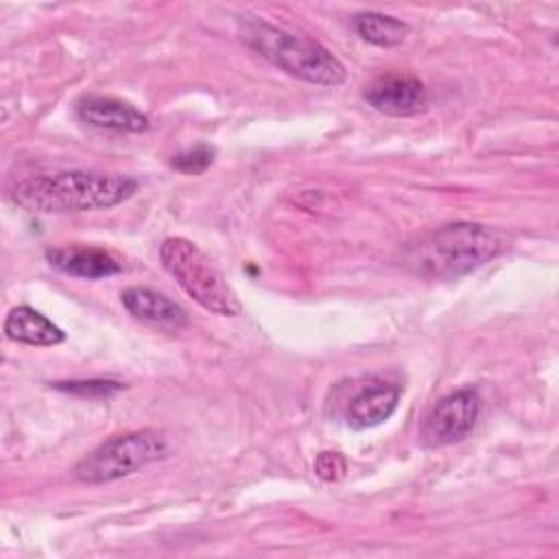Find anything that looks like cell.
<instances>
[{"label": "cell", "instance_id": "6da1fadb", "mask_svg": "<svg viewBox=\"0 0 559 559\" xmlns=\"http://www.w3.org/2000/svg\"><path fill=\"white\" fill-rule=\"evenodd\" d=\"M138 190V181L129 175L98 170H59L20 179L11 197L13 201L37 214H72L107 210L127 201Z\"/></svg>", "mask_w": 559, "mask_h": 559}, {"label": "cell", "instance_id": "7a4b0ae2", "mask_svg": "<svg viewBox=\"0 0 559 559\" xmlns=\"http://www.w3.org/2000/svg\"><path fill=\"white\" fill-rule=\"evenodd\" d=\"M504 249V238L480 223H448L406 249L404 264L426 280H456L491 262Z\"/></svg>", "mask_w": 559, "mask_h": 559}, {"label": "cell", "instance_id": "3957f363", "mask_svg": "<svg viewBox=\"0 0 559 559\" xmlns=\"http://www.w3.org/2000/svg\"><path fill=\"white\" fill-rule=\"evenodd\" d=\"M242 41L290 76L334 87L345 81L343 63L317 39L290 33L262 20L240 22Z\"/></svg>", "mask_w": 559, "mask_h": 559}, {"label": "cell", "instance_id": "277c9868", "mask_svg": "<svg viewBox=\"0 0 559 559\" xmlns=\"http://www.w3.org/2000/svg\"><path fill=\"white\" fill-rule=\"evenodd\" d=\"M159 260L201 308L223 317L240 314L242 306L238 295L214 262L192 240L181 236L166 238L159 247Z\"/></svg>", "mask_w": 559, "mask_h": 559}, {"label": "cell", "instance_id": "5b68a950", "mask_svg": "<svg viewBox=\"0 0 559 559\" xmlns=\"http://www.w3.org/2000/svg\"><path fill=\"white\" fill-rule=\"evenodd\" d=\"M168 454L166 437L157 430L142 428L124 435H114L74 465V476L87 485H103L164 459Z\"/></svg>", "mask_w": 559, "mask_h": 559}, {"label": "cell", "instance_id": "8992f818", "mask_svg": "<svg viewBox=\"0 0 559 559\" xmlns=\"http://www.w3.org/2000/svg\"><path fill=\"white\" fill-rule=\"evenodd\" d=\"M480 413V397L476 389L465 386L441 397L424 417L419 441L426 448H443L465 439Z\"/></svg>", "mask_w": 559, "mask_h": 559}, {"label": "cell", "instance_id": "52a82bcc", "mask_svg": "<svg viewBox=\"0 0 559 559\" xmlns=\"http://www.w3.org/2000/svg\"><path fill=\"white\" fill-rule=\"evenodd\" d=\"M365 100L380 114L386 116H415L426 107L428 94L424 83L404 72H386L369 83Z\"/></svg>", "mask_w": 559, "mask_h": 559}, {"label": "cell", "instance_id": "ba28073f", "mask_svg": "<svg viewBox=\"0 0 559 559\" xmlns=\"http://www.w3.org/2000/svg\"><path fill=\"white\" fill-rule=\"evenodd\" d=\"M46 260L57 271L83 280H103L122 271V260L114 251L94 245L55 247L46 251Z\"/></svg>", "mask_w": 559, "mask_h": 559}, {"label": "cell", "instance_id": "9c48e42d", "mask_svg": "<svg viewBox=\"0 0 559 559\" xmlns=\"http://www.w3.org/2000/svg\"><path fill=\"white\" fill-rule=\"evenodd\" d=\"M76 114L83 122L122 133H142L148 129V116L127 100L114 96H85L76 105Z\"/></svg>", "mask_w": 559, "mask_h": 559}, {"label": "cell", "instance_id": "30bf717a", "mask_svg": "<svg viewBox=\"0 0 559 559\" xmlns=\"http://www.w3.org/2000/svg\"><path fill=\"white\" fill-rule=\"evenodd\" d=\"M120 301L127 308V312L142 323H148L162 330H173V332L188 325L186 310L153 288H146V286L124 288L120 295Z\"/></svg>", "mask_w": 559, "mask_h": 559}, {"label": "cell", "instance_id": "8fae6325", "mask_svg": "<svg viewBox=\"0 0 559 559\" xmlns=\"http://www.w3.org/2000/svg\"><path fill=\"white\" fill-rule=\"evenodd\" d=\"M400 402V386L384 380H369L347 404L345 421L354 430L373 428L386 421Z\"/></svg>", "mask_w": 559, "mask_h": 559}, {"label": "cell", "instance_id": "7c38bea8", "mask_svg": "<svg viewBox=\"0 0 559 559\" xmlns=\"http://www.w3.org/2000/svg\"><path fill=\"white\" fill-rule=\"evenodd\" d=\"M4 334L11 341L35 345V347L59 345L66 338L59 325H55L50 319H46L41 312H37L31 306H17L7 314Z\"/></svg>", "mask_w": 559, "mask_h": 559}, {"label": "cell", "instance_id": "4fadbf2b", "mask_svg": "<svg viewBox=\"0 0 559 559\" xmlns=\"http://www.w3.org/2000/svg\"><path fill=\"white\" fill-rule=\"evenodd\" d=\"M354 31L369 44L380 46V48H393L400 46L406 35L411 33L408 24L393 17V15H384L380 11H362L356 13L354 20Z\"/></svg>", "mask_w": 559, "mask_h": 559}, {"label": "cell", "instance_id": "5bb4252c", "mask_svg": "<svg viewBox=\"0 0 559 559\" xmlns=\"http://www.w3.org/2000/svg\"><path fill=\"white\" fill-rule=\"evenodd\" d=\"M212 162H214V148L207 144H197L173 155L170 166L183 175H199L205 168H210Z\"/></svg>", "mask_w": 559, "mask_h": 559}, {"label": "cell", "instance_id": "9a60e30c", "mask_svg": "<svg viewBox=\"0 0 559 559\" xmlns=\"http://www.w3.org/2000/svg\"><path fill=\"white\" fill-rule=\"evenodd\" d=\"M55 386L83 397H107L122 389L120 382H111V380H83V382L74 380V382H57Z\"/></svg>", "mask_w": 559, "mask_h": 559}, {"label": "cell", "instance_id": "2e32d148", "mask_svg": "<svg viewBox=\"0 0 559 559\" xmlns=\"http://www.w3.org/2000/svg\"><path fill=\"white\" fill-rule=\"evenodd\" d=\"M314 474L325 483H336L347 474V461L341 452H321L314 459Z\"/></svg>", "mask_w": 559, "mask_h": 559}]
</instances>
